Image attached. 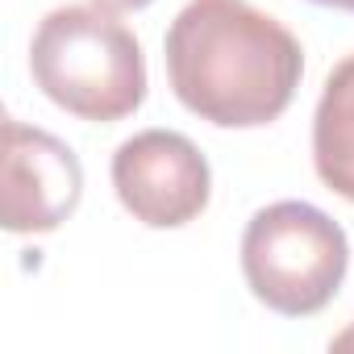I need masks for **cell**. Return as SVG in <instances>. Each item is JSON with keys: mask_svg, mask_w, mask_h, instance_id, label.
Here are the masks:
<instances>
[{"mask_svg": "<svg viewBox=\"0 0 354 354\" xmlns=\"http://www.w3.org/2000/svg\"><path fill=\"white\" fill-rule=\"evenodd\" d=\"M162 50L180 104L221 129L271 125L304 75L296 34L246 0H188Z\"/></svg>", "mask_w": 354, "mask_h": 354, "instance_id": "obj_1", "label": "cell"}, {"mask_svg": "<svg viewBox=\"0 0 354 354\" xmlns=\"http://www.w3.org/2000/svg\"><path fill=\"white\" fill-rule=\"evenodd\" d=\"M5 230L9 234H50L59 230L84 196V167L67 142L26 125L5 121Z\"/></svg>", "mask_w": 354, "mask_h": 354, "instance_id": "obj_5", "label": "cell"}, {"mask_svg": "<svg viewBox=\"0 0 354 354\" xmlns=\"http://www.w3.org/2000/svg\"><path fill=\"white\" fill-rule=\"evenodd\" d=\"M350 267L346 230L308 201H279L250 217L242 234V275L254 300L279 317L321 313Z\"/></svg>", "mask_w": 354, "mask_h": 354, "instance_id": "obj_3", "label": "cell"}, {"mask_svg": "<svg viewBox=\"0 0 354 354\" xmlns=\"http://www.w3.org/2000/svg\"><path fill=\"white\" fill-rule=\"evenodd\" d=\"M313 5H325V9H342V13H354V0H313Z\"/></svg>", "mask_w": 354, "mask_h": 354, "instance_id": "obj_9", "label": "cell"}, {"mask_svg": "<svg viewBox=\"0 0 354 354\" xmlns=\"http://www.w3.org/2000/svg\"><path fill=\"white\" fill-rule=\"evenodd\" d=\"M113 188L133 221L180 230L209 209L213 171L192 138L175 129H142L113 154Z\"/></svg>", "mask_w": 354, "mask_h": 354, "instance_id": "obj_4", "label": "cell"}, {"mask_svg": "<svg viewBox=\"0 0 354 354\" xmlns=\"http://www.w3.org/2000/svg\"><path fill=\"white\" fill-rule=\"evenodd\" d=\"M313 162L321 184L354 205V55H346L321 88L313 113Z\"/></svg>", "mask_w": 354, "mask_h": 354, "instance_id": "obj_6", "label": "cell"}, {"mask_svg": "<svg viewBox=\"0 0 354 354\" xmlns=\"http://www.w3.org/2000/svg\"><path fill=\"white\" fill-rule=\"evenodd\" d=\"M30 71L42 96L80 121H121L146 100V59L133 30L96 5L46 13L30 42Z\"/></svg>", "mask_w": 354, "mask_h": 354, "instance_id": "obj_2", "label": "cell"}, {"mask_svg": "<svg viewBox=\"0 0 354 354\" xmlns=\"http://www.w3.org/2000/svg\"><path fill=\"white\" fill-rule=\"evenodd\" d=\"M329 350H337V354H346V350H354V321H350V325H346V329H342V333H337L333 342H329Z\"/></svg>", "mask_w": 354, "mask_h": 354, "instance_id": "obj_8", "label": "cell"}, {"mask_svg": "<svg viewBox=\"0 0 354 354\" xmlns=\"http://www.w3.org/2000/svg\"><path fill=\"white\" fill-rule=\"evenodd\" d=\"M92 5L104 13H133V9H146L150 0H92Z\"/></svg>", "mask_w": 354, "mask_h": 354, "instance_id": "obj_7", "label": "cell"}]
</instances>
